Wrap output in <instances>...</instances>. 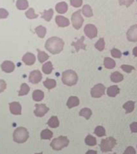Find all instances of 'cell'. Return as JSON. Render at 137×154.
Masks as SVG:
<instances>
[{
  "label": "cell",
  "instance_id": "6da1fadb",
  "mask_svg": "<svg viewBox=\"0 0 137 154\" xmlns=\"http://www.w3.org/2000/svg\"><path fill=\"white\" fill-rule=\"evenodd\" d=\"M64 46V42L62 39L58 37H52L46 41L45 48L50 53L57 55L63 50Z\"/></svg>",
  "mask_w": 137,
  "mask_h": 154
},
{
  "label": "cell",
  "instance_id": "7a4b0ae2",
  "mask_svg": "<svg viewBox=\"0 0 137 154\" xmlns=\"http://www.w3.org/2000/svg\"><path fill=\"white\" fill-rule=\"evenodd\" d=\"M78 79L77 74L74 70H68L62 73V82L67 86L75 85L78 82Z\"/></svg>",
  "mask_w": 137,
  "mask_h": 154
},
{
  "label": "cell",
  "instance_id": "3957f363",
  "mask_svg": "<svg viewBox=\"0 0 137 154\" xmlns=\"http://www.w3.org/2000/svg\"><path fill=\"white\" fill-rule=\"evenodd\" d=\"M13 137H14L15 142L18 143V144H23L28 140L29 137V133L25 128L18 127L14 131Z\"/></svg>",
  "mask_w": 137,
  "mask_h": 154
},
{
  "label": "cell",
  "instance_id": "277c9868",
  "mask_svg": "<svg viewBox=\"0 0 137 154\" xmlns=\"http://www.w3.org/2000/svg\"><path fill=\"white\" fill-rule=\"evenodd\" d=\"M69 144V140L66 136H60L59 137L55 138L52 140L50 146L54 150L59 151L64 147H67Z\"/></svg>",
  "mask_w": 137,
  "mask_h": 154
},
{
  "label": "cell",
  "instance_id": "5b68a950",
  "mask_svg": "<svg viewBox=\"0 0 137 154\" xmlns=\"http://www.w3.org/2000/svg\"><path fill=\"white\" fill-rule=\"evenodd\" d=\"M116 144V139L112 137H109L104 139L101 141L100 147H101V151L103 152H108V151H111Z\"/></svg>",
  "mask_w": 137,
  "mask_h": 154
},
{
  "label": "cell",
  "instance_id": "8992f818",
  "mask_svg": "<svg viewBox=\"0 0 137 154\" xmlns=\"http://www.w3.org/2000/svg\"><path fill=\"white\" fill-rule=\"evenodd\" d=\"M81 11L78 10L72 16V22L73 27L76 30H79L82 27L84 22V19L81 16Z\"/></svg>",
  "mask_w": 137,
  "mask_h": 154
},
{
  "label": "cell",
  "instance_id": "52a82bcc",
  "mask_svg": "<svg viewBox=\"0 0 137 154\" xmlns=\"http://www.w3.org/2000/svg\"><path fill=\"white\" fill-rule=\"evenodd\" d=\"M105 89L103 84H98L91 89V96L94 98H100L105 94Z\"/></svg>",
  "mask_w": 137,
  "mask_h": 154
},
{
  "label": "cell",
  "instance_id": "ba28073f",
  "mask_svg": "<svg viewBox=\"0 0 137 154\" xmlns=\"http://www.w3.org/2000/svg\"><path fill=\"white\" fill-rule=\"evenodd\" d=\"M36 110H34V114L36 117H42L48 112L49 108L47 107L44 104H36Z\"/></svg>",
  "mask_w": 137,
  "mask_h": 154
},
{
  "label": "cell",
  "instance_id": "9c48e42d",
  "mask_svg": "<svg viewBox=\"0 0 137 154\" xmlns=\"http://www.w3.org/2000/svg\"><path fill=\"white\" fill-rule=\"evenodd\" d=\"M86 36L89 38L92 39L97 36V29L94 25L93 24H87L84 30Z\"/></svg>",
  "mask_w": 137,
  "mask_h": 154
},
{
  "label": "cell",
  "instance_id": "30bf717a",
  "mask_svg": "<svg viewBox=\"0 0 137 154\" xmlns=\"http://www.w3.org/2000/svg\"><path fill=\"white\" fill-rule=\"evenodd\" d=\"M42 75L40 71L34 70L30 73L29 76V81L32 84H38L42 81Z\"/></svg>",
  "mask_w": 137,
  "mask_h": 154
},
{
  "label": "cell",
  "instance_id": "8fae6325",
  "mask_svg": "<svg viewBox=\"0 0 137 154\" xmlns=\"http://www.w3.org/2000/svg\"><path fill=\"white\" fill-rule=\"evenodd\" d=\"M127 36L130 42H137V25L132 26L128 30Z\"/></svg>",
  "mask_w": 137,
  "mask_h": 154
},
{
  "label": "cell",
  "instance_id": "7c38bea8",
  "mask_svg": "<svg viewBox=\"0 0 137 154\" xmlns=\"http://www.w3.org/2000/svg\"><path fill=\"white\" fill-rule=\"evenodd\" d=\"M10 110L15 115H19L21 114V107L18 102H12L10 103Z\"/></svg>",
  "mask_w": 137,
  "mask_h": 154
},
{
  "label": "cell",
  "instance_id": "4fadbf2b",
  "mask_svg": "<svg viewBox=\"0 0 137 154\" xmlns=\"http://www.w3.org/2000/svg\"><path fill=\"white\" fill-rule=\"evenodd\" d=\"M22 60L26 65L31 66V65H33L36 62V56H35L34 54L28 52L23 56Z\"/></svg>",
  "mask_w": 137,
  "mask_h": 154
},
{
  "label": "cell",
  "instance_id": "5bb4252c",
  "mask_svg": "<svg viewBox=\"0 0 137 154\" xmlns=\"http://www.w3.org/2000/svg\"><path fill=\"white\" fill-rule=\"evenodd\" d=\"M1 69L6 73H12L15 70V64L11 61H4L1 64Z\"/></svg>",
  "mask_w": 137,
  "mask_h": 154
},
{
  "label": "cell",
  "instance_id": "9a60e30c",
  "mask_svg": "<svg viewBox=\"0 0 137 154\" xmlns=\"http://www.w3.org/2000/svg\"><path fill=\"white\" fill-rule=\"evenodd\" d=\"M56 22L59 27H66L70 25L69 19L62 16L56 17Z\"/></svg>",
  "mask_w": 137,
  "mask_h": 154
},
{
  "label": "cell",
  "instance_id": "2e32d148",
  "mask_svg": "<svg viewBox=\"0 0 137 154\" xmlns=\"http://www.w3.org/2000/svg\"><path fill=\"white\" fill-rule=\"evenodd\" d=\"M80 104V100L77 97L72 96L70 97L67 102V107L69 109H72V108L77 107L78 105H79Z\"/></svg>",
  "mask_w": 137,
  "mask_h": 154
},
{
  "label": "cell",
  "instance_id": "e0dca14e",
  "mask_svg": "<svg viewBox=\"0 0 137 154\" xmlns=\"http://www.w3.org/2000/svg\"><path fill=\"white\" fill-rule=\"evenodd\" d=\"M84 40V37L82 36L81 38L79 39V40H78L77 42L72 43V46H73L75 47L76 50L77 52L80 50V49H83V50L86 49V45L84 44V43H83Z\"/></svg>",
  "mask_w": 137,
  "mask_h": 154
},
{
  "label": "cell",
  "instance_id": "ac0fdd59",
  "mask_svg": "<svg viewBox=\"0 0 137 154\" xmlns=\"http://www.w3.org/2000/svg\"><path fill=\"white\" fill-rule=\"evenodd\" d=\"M56 10L59 14H65L68 11V5L66 2H60L56 6Z\"/></svg>",
  "mask_w": 137,
  "mask_h": 154
},
{
  "label": "cell",
  "instance_id": "d6986e66",
  "mask_svg": "<svg viewBox=\"0 0 137 154\" xmlns=\"http://www.w3.org/2000/svg\"><path fill=\"white\" fill-rule=\"evenodd\" d=\"M119 93H120V89L116 85L110 86L107 89V95L110 97H116Z\"/></svg>",
  "mask_w": 137,
  "mask_h": 154
},
{
  "label": "cell",
  "instance_id": "ffe728a7",
  "mask_svg": "<svg viewBox=\"0 0 137 154\" xmlns=\"http://www.w3.org/2000/svg\"><path fill=\"white\" fill-rule=\"evenodd\" d=\"M32 97L35 101H41L44 97V93L40 90H36L32 94Z\"/></svg>",
  "mask_w": 137,
  "mask_h": 154
},
{
  "label": "cell",
  "instance_id": "44dd1931",
  "mask_svg": "<svg viewBox=\"0 0 137 154\" xmlns=\"http://www.w3.org/2000/svg\"><path fill=\"white\" fill-rule=\"evenodd\" d=\"M124 79L123 75L119 72H114L110 75V79L113 82H119L123 81Z\"/></svg>",
  "mask_w": 137,
  "mask_h": 154
},
{
  "label": "cell",
  "instance_id": "7402d4cb",
  "mask_svg": "<svg viewBox=\"0 0 137 154\" xmlns=\"http://www.w3.org/2000/svg\"><path fill=\"white\" fill-rule=\"evenodd\" d=\"M104 65L106 68L108 69H112L114 68L116 66V63L114 60H112L110 58H105L104 60Z\"/></svg>",
  "mask_w": 137,
  "mask_h": 154
},
{
  "label": "cell",
  "instance_id": "603a6c76",
  "mask_svg": "<svg viewBox=\"0 0 137 154\" xmlns=\"http://www.w3.org/2000/svg\"><path fill=\"white\" fill-rule=\"evenodd\" d=\"M48 125L51 128H56L59 126V120L56 116H52L48 121Z\"/></svg>",
  "mask_w": 137,
  "mask_h": 154
},
{
  "label": "cell",
  "instance_id": "cb8c5ba5",
  "mask_svg": "<svg viewBox=\"0 0 137 154\" xmlns=\"http://www.w3.org/2000/svg\"><path fill=\"white\" fill-rule=\"evenodd\" d=\"M41 139H51L52 137H53V133L49 129H44L42 131L40 134Z\"/></svg>",
  "mask_w": 137,
  "mask_h": 154
},
{
  "label": "cell",
  "instance_id": "d4e9b609",
  "mask_svg": "<svg viewBox=\"0 0 137 154\" xmlns=\"http://www.w3.org/2000/svg\"><path fill=\"white\" fill-rule=\"evenodd\" d=\"M43 85L45 86V88H47L48 89L50 90L56 87V81L54 79H47L45 81L43 82Z\"/></svg>",
  "mask_w": 137,
  "mask_h": 154
},
{
  "label": "cell",
  "instance_id": "484cf974",
  "mask_svg": "<svg viewBox=\"0 0 137 154\" xmlns=\"http://www.w3.org/2000/svg\"><path fill=\"white\" fill-rule=\"evenodd\" d=\"M54 14V10L50 9L49 10H45L42 14V18L45 19V21H50L52 18Z\"/></svg>",
  "mask_w": 137,
  "mask_h": 154
},
{
  "label": "cell",
  "instance_id": "4316f807",
  "mask_svg": "<svg viewBox=\"0 0 137 154\" xmlns=\"http://www.w3.org/2000/svg\"><path fill=\"white\" fill-rule=\"evenodd\" d=\"M123 108L126 110V113H129L132 112L134 109V101H128L125 104H124Z\"/></svg>",
  "mask_w": 137,
  "mask_h": 154
},
{
  "label": "cell",
  "instance_id": "83f0119b",
  "mask_svg": "<svg viewBox=\"0 0 137 154\" xmlns=\"http://www.w3.org/2000/svg\"><path fill=\"white\" fill-rule=\"evenodd\" d=\"M16 6L18 10H24L28 8V2L27 0H17Z\"/></svg>",
  "mask_w": 137,
  "mask_h": 154
},
{
  "label": "cell",
  "instance_id": "f1b7e54d",
  "mask_svg": "<svg viewBox=\"0 0 137 154\" xmlns=\"http://www.w3.org/2000/svg\"><path fill=\"white\" fill-rule=\"evenodd\" d=\"M53 70V66L51 62H48L42 66V71L46 75H50Z\"/></svg>",
  "mask_w": 137,
  "mask_h": 154
},
{
  "label": "cell",
  "instance_id": "f546056e",
  "mask_svg": "<svg viewBox=\"0 0 137 154\" xmlns=\"http://www.w3.org/2000/svg\"><path fill=\"white\" fill-rule=\"evenodd\" d=\"M35 31L40 38H43L45 36V34H46V28L42 26H40L35 29Z\"/></svg>",
  "mask_w": 137,
  "mask_h": 154
},
{
  "label": "cell",
  "instance_id": "4dcf8cb0",
  "mask_svg": "<svg viewBox=\"0 0 137 154\" xmlns=\"http://www.w3.org/2000/svg\"><path fill=\"white\" fill-rule=\"evenodd\" d=\"M92 110L90 109H88V108H84V109H82L80 110L79 115L80 116L84 117L86 119H89L90 118L91 115H92Z\"/></svg>",
  "mask_w": 137,
  "mask_h": 154
},
{
  "label": "cell",
  "instance_id": "1f68e13d",
  "mask_svg": "<svg viewBox=\"0 0 137 154\" xmlns=\"http://www.w3.org/2000/svg\"><path fill=\"white\" fill-rule=\"evenodd\" d=\"M82 12H83V14L84 15V16L87 17V18H90V17H92L93 16V12L92 10V8L90 6L88 5H85L82 8Z\"/></svg>",
  "mask_w": 137,
  "mask_h": 154
},
{
  "label": "cell",
  "instance_id": "d6a6232c",
  "mask_svg": "<svg viewBox=\"0 0 137 154\" xmlns=\"http://www.w3.org/2000/svg\"><path fill=\"white\" fill-rule=\"evenodd\" d=\"M30 90V86H28L27 84L23 83L21 86V89L19 91L18 95L19 96H23V95H28Z\"/></svg>",
  "mask_w": 137,
  "mask_h": 154
},
{
  "label": "cell",
  "instance_id": "836d02e7",
  "mask_svg": "<svg viewBox=\"0 0 137 154\" xmlns=\"http://www.w3.org/2000/svg\"><path fill=\"white\" fill-rule=\"evenodd\" d=\"M38 58L39 61H40V62H41V63H43V62L46 61V60L49 58V56L45 52L40 51V50H38Z\"/></svg>",
  "mask_w": 137,
  "mask_h": 154
},
{
  "label": "cell",
  "instance_id": "e575fe53",
  "mask_svg": "<svg viewBox=\"0 0 137 154\" xmlns=\"http://www.w3.org/2000/svg\"><path fill=\"white\" fill-rule=\"evenodd\" d=\"M85 143L86 145H90V146H94V145H96V139L94 137L88 135L85 139Z\"/></svg>",
  "mask_w": 137,
  "mask_h": 154
},
{
  "label": "cell",
  "instance_id": "d590c367",
  "mask_svg": "<svg viewBox=\"0 0 137 154\" xmlns=\"http://www.w3.org/2000/svg\"><path fill=\"white\" fill-rule=\"evenodd\" d=\"M94 133L98 137H103L106 135L105 129L103 126H98L96 127Z\"/></svg>",
  "mask_w": 137,
  "mask_h": 154
},
{
  "label": "cell",
  "instance_id": "8d00e7d4",
  "mask_svg": "<svg viewBox=\"0 0 137 154\" xmlns=\"http://www.w3.org/2000/svg\"><path fill=\"white\" fill-rule=\"evenodd\" d=\"M105 47V42L103 38H100L98 41L95 44V48L99 51H103Z\"/></svg>",
  "mask_w": 137,
  "mask_h": 154
},
{
  "label": "cell",
  "instance_id": "74e56055",
  "mask_svg": "<svg viewBox=\"0 0 137 154\" xmlns=\"http://www.w3.org/2000/svg\"><path fill=\"white\" fill-rule=\"evenodd\" d=\"M25 16L29 19H34L38 18V15L35 14L34 10L33 8H30V9L28 10L27 12H25Z\"/></svg>",
  "mask_w": 137,
  "mask_h": 154
},
{
  "label": "cell",
  "instance_id": "f35d334b",
  "mask_svg": "<svg viewBox=\"0 0 137 154\" xmlns=\"http://www.w3.org/2000/svg\"><path fill=\"white\" fill-rule=\"evenodd\" d=\"M111 55L114 58H120L122 56V53L120 50H118V49L113 48L111 50Z\"/></svg>",
  "mask_w": 137,
  "mask_h": 154
},
{
  "label": "cell",
  "instance_id": "ab89813d",
  "mask_svg": "<svg viewBox=\"0 0 137 154\" xmlns=\"http://www.w3.org/2000/svg\"><path fill=\"white\" fill-rule=\"evenodd\" d=\"M120 68L123 69V70L125 71V72L127 73H131V71L134 69L133 66H130V65H125V64L122 65V66H120Z\"/></svg>",
  "mask_w": 137,
  "mask_h": 154
},
{
  "label": "cell",
  "instance_id": "60d3db41",
  "mask_svg": "<svg viewBox=\"0 0 137 154\" xmlns=\"http://www.w3.org/2000/svg\"><path fill=\"white\" fill-rule=\"evenodd\" d=\"M71 5L74 8H79L82 6V0H70Z\"/></svg>",
  "mask_w": 137,
  "mask_h": 154
},
{
  "label": "cell",
  "instance_id": "b9f144b4",
  "mask_svg": "<svg viewBox=\"0 0 137 154\" xmlns=\"http://www.w3.org/2000/svg\"><path fill=\"white\" fill-rule=\"evenodd\" d=\"M9 15L8 12L3 8H0V19L7 18Z\"/></svg>",
  "mask_w": 137,
  "mask_h": 154
},
{
  "label": "cell",
  "instance_id": "7bdbcfd3",
  "mask_svg": "<svg viewBox=\"0 0 137 154\" xmlns=\"http://www.w3.org/2000/svg\"><path fill=\"white\" fill-rule=\"evenodd\" d=\"M119 3L121 6H126L127 7H129L131 4L133 3L134 0H118Z\"/></svg>",
  "mask_w": 137,
  "mask_h": 154
},
{
  "label": "cell",
  "instance_id": "ee69618b",
  "mask_svg": "<svg viewBox=\"0 0 137 154\" xmlns=\"http://www.w3.org/2000/svg\"><path fill=\"white\" fill-rule=\"evenodd\" d=\"M123 154H136V151L133 147L130 146L128 147L126 149V150L125 151Z\"/></svg>",
  "mask_w": 137,
  "mask_h": 154
},
{
  "label": "cell",
  "instance_id": "f6af8a7d",
  "mask_svg": "<svg viewBox=\"0 0 137 154\" xmlns=\"http://www.w3.org/2000/svg\"><path fill=\"white\" fill-rule=\"evenodd\" d=\"M6 82L3 80H0V93H2L6 88Z\"/></svg>",
  "mask_w": 137,
  "mask_h": 154
},
{
  "label": "cell",
  "instance_id": "bcb514c9",
  "mask_svg": "<svg viewBox=\"0 0 137 154\" xmlns=\"http://www.w3.org/2000/svg\"><path fill=\"white\" fill-rule=\"evenodd\" d=\"M130 129L133 133H137V122H134L130 125Z\"/></svg>",
  "mask_w": 137,
  "mask_h": 154
},
{
  "label": "cell",
  "instance_id": "7dc6e473",
  "mask_svg": "<svg viewBox=\"0 0 137 154\" xmlns=\"http://www.w3.org/2000/svg\"><path fill=\"white\" fill-rule=\"evenodd\" d=\"M86 154H97V151L94 150H89L87 151Z\"/></svg>",
  "mask_w": 137,
  "mask_h": 154
},
{
  "label": "cell",
  "instance_id": "c3c4849f",
  "mask_svg": "<svg viewBox=\"0 0 137 154\" xmlns=\"http://www.w3.org/2000/svg\"><path fill=\"white\" fill-rule=\"evenodd\" d=\"M133 55L134 56H137V47H135L133 49Z\"/></svg>",
  "mask_w": 137,
  "mask_h": 154
},
{
  "label": "cell",
  "instance_id": "681fc988",
  "mask_svg": "<svg viewBox=\"0 0 137 154\" xmlns=\"http://www.w3.org/2000/svg\"><path fill=\"white\" fill-rule=\"evenodd\" d=\"M35 154H42V153H35Z\"/></svg>",
  "mask_w": 137,
  "mask_h": 154
},
{
  "label": "cell",
  "instance_id": "f907efd6",
  "mask_svg": "<svg viewBox=\"0 0 137 154\" xmlns=\"http://www.w3.org/2000/svg\"><path fill=\"white\" fill-rule=\"evenodd\" d=\"M113 154H116V153H113Z\"/></svg>",
  "mask_w": 137,
  "mask_h": 154
},
{
  "label": "cell",
  "instance_id": "816d5d0a",
  "mask_svg": "<svg viewBox=\"0 0 137 154\" xmlns=\"http://www.w3.org/2000/svg\"><path fill=\"white\" fill-rule=\"evenodd\" d=\"M136 1H137V0H136Z\"/></svg>",
  "mask_w": 137,
  "mask_h": 154
}]
</instances>
